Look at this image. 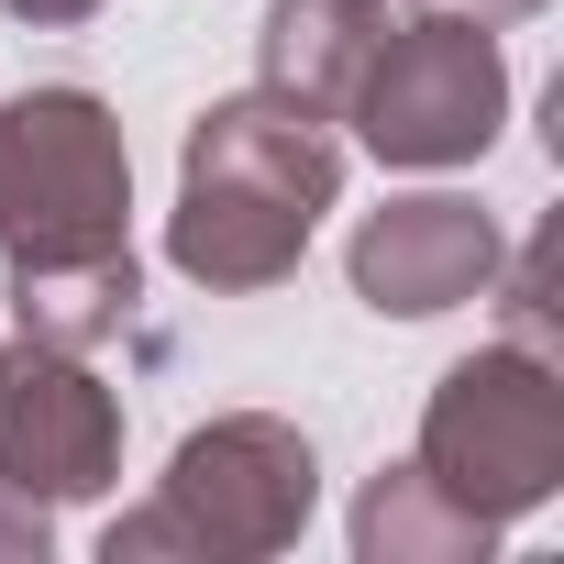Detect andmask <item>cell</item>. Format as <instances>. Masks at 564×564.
Segmentation results:
<instances>
[{"instance_id":"cell-1","label":"cell","mask_w":564,"mask_h":564,"mask_svg":"<svg viewBox=\"0 0 564 564\" xmlns=\"http://www.w3.org/2000/svg\"><path fill=\"white\" fill-rule=\"evenodd\" d=\"M344 188V144L322 111L276 100V89H243V100H210L188 122V155H177V210H166V254L199 289H276L322 210Z\"/></svg>"},{"instance_id":"cell-2","label":"cell","mask_w":564,"mask_h":564,"mask_svg":"<svg viewBox=\"0 0 564 564\" xmlns=\"http://www.w3.org/2000/svg\"><path fill=\"white\" fill-rule=\"evenodd\" d=\"M311 498H322V454L300 421L276 410H232V421H199L155 487V509L111 520V564H155V553H188V564H254V553H289L311 531Z\"/></svg>"},{"instance_id":"cell-3","label":"cell","mask_w":564,"mask_h":564,"mask_svg":"<svg viewBox=\"0 0 564 564\" xmlns=\"http://www.w3.org/2000/svg\"><path fill=\"white\" fill-rule=\"evenodd\" d=\"M443 498H465L476 520H520L564 487V377L531 344H487L465 366H443L432 410H421V454H410Z\"/></svg>"},{"instance_id":"cell-4","label":"cell","mask_w":564,"mask_h":564,"mask_svg":"<svg viewBox=\"0 0 564 564\" xmlns=\"http://www.w3.org/2000/svg\"><path fill=\"white\" fill-rule=\"evenodd\" d=\"M133 144L89 89L0 100V254H89L133 243Z\"/></svg>"},{"instance_id":"cell-5","label":"cell","mask_w":564,"mask_h":564,"mask_svg":"<svg viewBox=\"0 0 564 564\" xmlns=\"http://www.w3.org/2000/svg\"><path fill=\"white\" fill-rule=\"evenodd\" d=\"M355 133L377 166H476L509 122V56L487 23L465 12H421V23H388L366 78H355Z\"/></svg>"},{"instance_id":"cell-6","label":"cell","mask_w":564,"mask_h":564,"mask_svg":"<svg viewBox=\"0 0 564 564\" xmlns=\"http://www.w3.org/2000/svg\"><path fill=\"white\" fill-rule=\"evenodd\" d=\"M111 476H122V399L78 355L12 344L0 355V487L67 509V498H100Z\"/></svg>"},{"instance_id":"cell-7","label":"cell","mask_w":564,"mask_h":564,"mask_svg":"<svg viewBox=\"0 0 564 564\" xmlns=\"http://www.w3.org/2000/svg\"><path fill=\"white\" fill-rule=\"evenodd\" d=\"M344 265H355V300H366V311H388V322H432V311H465V300L498 289V276H509V243H498V221H487L476 199L421 188V199L366 210Z\"/></svg>"},{"instance_id":"cell-8","label":"cell","mask_w":564,"mask_h":564,"mask_svg":"<svg viewBox=\"0 0 564 564\" xmlns=\"http://www.w3.org/2000/svg\"><path fill=\"white\" fill-rule=\"evenodd\" d=\"M388 34V0H265V34H254V89L300 100V111H344L366 56Z\"/></svg>"},{"instance_id":"cell-9","label":"cell","mask_w":564,"mask_h":564,"mask_svg":"<svg viewBox=\"0 0 564 564\" xmlns=\"http://www.w3.org/2000/svg\"><path fill=\"white\" fill-rule=\"evenodd\" d=\"M144 300V265L133 243H89V254H12V322L23 344H56V355H89L133 322Z\"/></svg>"},{"instance_id":"cell-10","label":"cell","mask_w":564,"mask_h":564,"mask_svg":"<svg viewBox=\"0 0 564 564\" xmlns=\"http://www.w3.org/2000/svg\"><path fill=\"white\" fill-rule=\"evenodd\" d=\"M487 542H498V520H476L465 498H443L421 465H388L355 498V553L366 564H476Z\"/></svg>"},{"instance_id":"cell-11","label":"cell","mask_w":564,"mask_h":564,"mask_svg":"<svg viewBox=\"0 0 564 564\" xmlns=\"http://www.w3.org/2000/svg\"><path fill=\"white\" fill-rule=\"evenodd\" d=\"M0 564H45V509L0 487Z\"/></svg>"},{"instance_id":"cell-12","label":"cell","mask_w":564,"mask_h":564,"mask_svg":"<svg viewBox=\"0 0 564 564\" xmlns=\"http://www.w3.org/2000/svg\"><path fill=\"white\" fill-rule=\"evenodd\" d=\"M0 12H12V23H45V34H56V23H89L100 0H0Z\"/></svg>"},{"instance_id":"cell-13","label":"cell","mask_w":564,"mask_h":564,"mask_svg":"<svg viewBox=\"0 0 564 564\" xmlns=\"http://www.w3.org/2000/svg\"><path fill=\"white\" fill-rule=\"evenodd\" d=\"M432 12H465V23H487V34H498V23H520V12H542V0H432Z\"/></svg>"}]
</instances>
